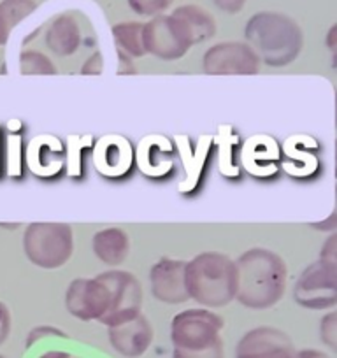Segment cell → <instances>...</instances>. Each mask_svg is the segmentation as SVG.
I'll return each instance as SVG.
<instances>
[{
  "label": "cell",
  "instance_id": "cell-15",
  "mask_svg": "<svg viewBox=\"0 0 337 358\" xmlns=\"http://www.w3.org/2000/svg\"><path fill=\"white\" fill-rule=\"evenodd\" d=\"M30 171L39 178H55L65 165V150L60 139L53 136H39L27 148Z\"/></svg>",
  "mask_w": 337,
  "mask_h": 358
},
{
  "label": "cell",
  "instance_id": "cell-34",
  "mask_svg": "<svg viewBox=\"0 0 337 358\" xmlns=\"http://www.w3.org/2000/svg\"><path fill=\"white\" fill-rule=\"evenodd\" d=\"M292 358H330V357L320 350H301V351H295V353L292 355Z\"/></svg>",
  "mask_w": 337,
  "mask_h": 358
},
{
  "label": "cell",
  "instance_id": "cell-12",
  "mask_svg": "<svg viewBox=\"0 0 337 358\" xmlns=\"http://www.w3.org/2000/svg\"><path fill=\"white\" fill-rule=\"evenodd\" d=\"M187 262L176 258H160L150 268V290L158 302L178 306L187 302V281H185Z\"/></svg>",
  "mask_w": 337,
  "mask_h": 358
},
{
  "label": "cell",
  "instance_id": "cell-31",
  "mask_svg": "<svg viewBox=\"0 0 337 358\" xmlns=\"http://www.w3.org/2000/svg\"><path fill=\"white\" fill-rule=\"evenodd\" d=\"M213 4L225 15H237L244 9L246 0H213Z\"/></svg>",
  "mask_w": 337,
  "mask_h": 358
},
{
  "label": "cell",
  "instance_id": "cell-9",
  "mask_svg": "<svg viewBox=\"0 0 337 358\" xmlns=\"http://www.w3.org/2000/svg\"><path fill=\"white\" fill-rule=\"evenodd\" d=\"M202 69L208 76H255L260 71V60L246 43L225 41L206 51Z\"/></svg>",
  "mask_w": 337,
  "mask_h": 358
},
{
  "label": "cell",
  "instance_id": "cell-11",
  "mask_svg": "<svg viewBox=\"0 0 337 358\" xmlns=\"http://www.w3.org/2000/svg\"><path fill=\"white\" fill-rule=\"evenodd\" d=\"M65 309L81 322H99L108 311V292L97 278H78L65 292Z\"/></svg>",
  "mask_w": 337,
  "mask_h": 358
},
{
  "label": "cell",
  "instance_id": "cell-2",
  "mask_svg": "<svg viewBox=\"0 0 337 358\" xmlns=\"http://www.w3.org/2000/svg\"><path fill=\"white\" fill-rule=\"evenodd\" d=\"M246 44L255 51L260 64L287 67L294 64L304 48V32L290 16L276 11H260L244 27Z\"/></svg>",
  "mask_w": 337,
  "mask_h": 358
},
{
  "label": "cell",
  "instance_id": "cell-29",
  "mask_svg": "<svg viewBox=\"0 0 337 358\" xmlns=\"http://www.w3.org/2000/svg\"><path fill=\"white\" fill-rule=\"evenodd\" d=\"M104 72V57L101 51H95L85 64L81 65L83 76H101Z\"/></svg>",
  "mask_w": 337,
  "mask_h": 358
},
{
  "label": "cell",
  "instance_id": "cell-8",
  "mask_svg": "<svg viewBox=\"0 0 337 358\" xmlns=\"http://www.w3.org/2000/svg\"><path fill=\"white\" fill-rule=\"evenodd\" d=\"M143 39L146 55L168 62L183 58L194 46L185 27L173 15L155 16L144 23Z\"/></svg>",
  "mask_w": 337,
  "mask_h": 358
},
{
  "label": "cell",
  "instance_id": "cell-5",
  "mask_svg": "<svg viewBox=\"0 0 337 358\" xmlns=\"http://www.w3.org/2000/svg\"><path fill=\"white\" fill-rule=\"evenodd\" d=\"M225 322L213 309L194 308L178 313L171 322V341L174 350L204 351L223 344L222 330Z\"/></svg>",
  "mask_w": 337,
  "mask_h": 358
},
{
  "label": "cell",
  "instance_id": "cell-16",
  "mask_svg": "<svg viewBox=\"0 0 337 358\" xmlns=\"http://www.w3.org/2000/svg\"><path fill=\"white\" fill-rule=\"evenodd\" d=\"M137 164L148 178H164L173 171V144L162 136H148L137 148Z\"/></svg>",
  "mask_w": 337,
  "mask_h": 358
},
{
  "label": "cell",
  "instance_id": "cell-19",
  "mask_svg": "<svg viewBox=\"0 0 337 358\" xmlns=\"http://www.w3.org/2000/svg\"><path fill=\"white\" fill-rule=\"evenodd\" d=\"M171 15L181 22L185 30L190 36L192 44H202L206 41L213 39L216 34V22L211 13L206 11L204 8L195 4H185L174 9Z\"/></svg>",
  "mask_w": 337,
  "mask_h": 358
},
{
  "label": "cell",
  "instance_id": "cell-36",
  "mask_svg": "<svg viewBox=\"0 0 337 358\" xmlns=\"http://www.w3.org/2000/svg\"><path fill=\"white\" fill-rule=\"evenodd\" d=\"M336 25L332 27V29H330V32H329V37H327V46H329V50L332 51H336Z\"/></svg>",
  "mask_w": 337,
  "mask_h": 358
},
{
  "label": "cell",
  "instance_id": "cell-3",
  "mask_svg": "<svg viewBox=\"0 0 337 358\" xmlns=\"http://www.w3.org/2000/svg\"><path fill=\"white\" fill-rule=\"evenodd\" d=\"M188 297L206 309H220L236 299V264L220 251H204L185 267Z\"/></svg>",
  "mask_w": 337,
  "mask_h": 358
},
{
  "label": "cell",
  "instance_id": "cell-13",
  "mask_svg": "<svg viewBox=\"0 0 337 358\" xmlns=\"http://www.w3.org/2000/svg\"><path fill=\"white\" fill-rule=\"evenodd\" d=\"M109 344L125 358H139L153 343V327L146 316L137 315L122 323L108 327Z\"/></svg>",
  "mask_w": 337,
  "mask_h": 358
},
{
  "label": "cell",
  "instance_id": "cell-30",
  "mask_svg": "<svg viewBox=\"0 0 337 358\" xmlns=\"http://www.w3.org/2000/svg\"><path fill=\"white\" fill-rule=\"evenodd\" d=\"M13 320H11V311H9L8 304L0 301V346L8 341L9 334H11Z\"/></svg>",
  "mask_w": 337,
  "mask_h": 358
},
{
  "label": "cell",
  "instance_id": "cell-37",
  "mask_svg": "<svg viewBox=\"0 0 337 358\" xmlns=\"http://www.w3.org/2000/svg\"><path fill=\"white\" fill-rule=\"evenodd\" d=\"M0 358H6V357H4V355H0Z\"/></svg>",
  "mask_w": 337,
  "mask_h": 358
},
{
  "label": "cell",
  "instance_id": "cell-20",
  "mask_svg": "<svg viewBox=\"0 0 337 358\" xmlns=\"http://www.w3.org/2000/svg\"><path fill=\"white\" fill-rule=\"evenodd\" d=\"M178 148H180V155L185 160V169H187V181L180 185L181 194H190L197 188L199 181L202 179V171L206 167V162H208V153H209V141H206L202 151H199L194 148V143L187 137H178Z\"/></svg>",
  "mask_w": 337,
  "mask_h": 358
},
{
  "label": "cell",
  "instance_id": "cell-26",
  "mask_svg": "<svg viewBox=\"0 0 337 358\" xmlns=\"http://www.w3.org/2000/svg\"><path fill=\"white\" fill-rule=\"evenodd\" d=\"M320 339L329 350H337V313L330 311L320 322Z\"/></svg>",
  "mask_w": 337,
  "mask_h": 358
},
{
  "label": "cell",
  "instance_id": "cell-22",
  "mask_svg": "<svg viewBox=\"0 0 337 358\" xmlns=\"http://www.w3.org/2000/svg\"><path fill=\"white\" fill-rule=\"evenodd\" d=\"M143 27L141 22H122L113 27V37L118 46V51L125 53L127 57L143 58L146 55L143 39Z\"/></svg>",
  "mask_w": 337,
  "mask_h": 358
},
{
  "label": "cell",
  "instance_id": "cell-10",
  "mask_svg": "<svg viewBox=\"0 0 337 358\" xmlns=\"http://www.w3.org/2000/svg\"><path fill=\"white\" fill-rule=\"evenodd\" d=\"M295 344L276 327H257L237 341L234 358H292Z\"/></svg>",
  "mask_w": 337,
  "mask_h": 358
},
{
  "label": "cell",
  "instance_id": "cell-35",
  "mask_svg": "<svg viewBox=\"0 0 337 358\" xmlns=\"http://www.w3.org/2000/svg\"><path fill=\"white\" fill-rule=\"evenodd\" d=\"M39 358H71V353L62 350H50L46 351V353L39 355Z\"/></svg>",
  "mask_w": 337,
  "mask_h": 358
},
{
  "label": "cell",
  "instance_id": "cell-27",
  "mask_svg": "<svg viewBox=\"0 0 337 358\" xmlns=\"http://www.w3.org/2000/svg\"><path fill=\"white\" fill-rule=\"evenodd\" d=\"M46 337H62V339H67V334H65L64 330L57 329V327H51V325L36 327V329L30 330L29 336H27L25 346L32 348L34 344L39 343L41 339H46Z\"/></svg>",
  "mask_w": 337,
  "mask_h": 358
},
{
  "label": "cell",
  "instance_id": "cell-28",
  "mask_svg": "<svg viewBox=\"0 0 337 358\" xmlns=\"http://www.w3.org/2000/svg\"><path fill=\"white\" fill-rule=\"evenodd\" d=\"M173 358H225V348H223V344H218V346L209 348V350L194 351V353L173 350Z\"/></svg>",
  "mask_w": 337,
  "mask_h": 358
},
{
  "label": "cell",
  "instance_id": "cell-33",
  "mask_svg": "<svg viewBox=\"0 0 337 358\" xmlns=\"http://www.w3.org/2000/svg\"><path fill=\"white\" fill-rule=\"evenodd\" d=\"M118 72L120 76H132V74H137L136 71V65L132 64V58L127 57L125 53H122V51H118Z\"/></svg>",
  "mask_w": 337,
  "mask_h": 358
},
{
  "label": "cell",
  "instance_id": "cell-1",
  "mask_svg": "<svg viewBox=\"0 0 337 358\" xmlns=\"http://www.w3.org/2000/svg\"><path fill=\"white\" fill-rule=\"evenodd\" d=\"M236 299L246 309H271L285 297L288 271L283 258L267 248H251L236 262Z\"/></svg>",
  "mask_w": 337,
  "mask_h": 358
},
{
  "label": "cell",
  "instance_id": "cell-21",
  "mask_svg": "<svg viewBox=\"0 0 337 358\" xmlns=\"http://www.w3.org/2000/svg\"><path fill=\"white\" fill-rule=\"evenodd\" d=\"M37 9L36 0H2L0 2V46L8 44L13 30L32 16Z\"/></svg>",
  "mask_w": 337,
  "mask_h": 358
},
{
  "label": "cell",
  "instance_id": "cell-7",
  "mask_svg": "<svg viewBox=\"0 0 337 358\" xmlns=\"http://www.w3.org/2000/svg\"><path fill=\"white\" fill-rule=\"evenodd\" d=\"M294 301L311 311L334 309L337 304V264L318 258L309 264L294 287Z\"/></svg>",
  "mask_w": 337,
  "mask_h": 358
},
{
  "label": "cell",
  "instance_id": "cell-6",
  "mask_svg": "<svg viewBox=\"0 0 337 358\" xmlns=\"http://www.w3.org/2000/svg\"><path fill=\"white\" fill-rule=\"evenodd\" d=\"M95 278L104 285L108 292V311L99 320V323L111 327L141 315L143 287L132 273L113 268L97 274Z\"/></svg>",
  "mask_w": 337,
  "mask_h": 358
},
{
  "label": "cell",
  "instance_id": "cell-24",
  "mask_svg": "<svg viewBox=\"0 0 337 358\" xmlns=\"http://www.w3.org/2000/svg\"><path fill=\"white\" fill-rule=\"evenodd\" d=\"M90 143V136H72L71 139H69V150L67 153H65V165H67V171L72 178L79 179L83 176V172H85V167H83V150H85Z\"/></svg>",
  "mask_w": 337,
  "mask_h": 358
},
{
  "label": "cell",
  "instance_id": "cell-25",
  "mask_svg": "<svg viewBox=\"0 0 337 358\" xmlns=\"http://www.w3.org/2000/svg\"><path fill=\"white\" fill-rule=\"evenodd\" d=\"M127 2L136 15L146 16V18L165 15L174 4V0H127Z\"/></svg>",
  "mask_w": 337,
  "mask_h": 358
},
{
  "label": "cell",
  "instance_id": "cell-23",
  "mask_svg": "<svg viewBox=\"0 0 337 358\" xmlns=\"http://www.w3.org/2000/svg\"><path fill=\"white\" fill-rule=\"evenodd\" d=\"M20 72L23 76H55L58 69L48 55L37 50H25L20 55Z\"/></svg>",
  "mask_w": 337,
  "mask_h": 358
},
{
  "label": "cell",
  "instance_id": "cell-14",
  "mask_svg": "<svg viewBox=\"0 0 337 358\" xmlns=\"http://www.w3.org/2000/svg\"><path fill=\"white\" fill-rule=\"evenodd\" d=\"M95 169L104 178H123L129 174L134 162L130 143L122 136H106L97 143L94 151Z\"/></svg>",
  "mask_w": 337,
  "mask_h": 358
},
{
  "label": "cell",
  "instance_id": "cell-4",
  "mask_svg": "<svg viewBox=\"0 0 337 358\" xmlns=\"http://www.w3.org/2000/svg\"><path fill=\"white\" fill-rule=\"evenodd\" d=\"M23 253L39 268L53 271L64 267L74 253L72 229L67 223H30L23 234Z\"/></svg>",
  "mask_w": 337,
  "mask_h": 358
},
{
  "label": "cell",
  "instance_id": "cell-18",
  "mask_svg": "<svg viewBox=\"0 0 337 358\" xmlns=\"http://www.w3.org/2000/svg\"><path fill=\"white\" fill-rule=\"evenodd\" d=\"M94 255L106 265H122L130 255V239L125 230L118 227L99 230L92 239Z\"/></svg>",
  "mask_w": 337,
  "mask_h": 358
},
{
  "label": "cell",
  "instance_id": "cell-17",
  "mask_svg": "<svg viewBox=\"0 0 337 358\" xmlns=\"http://www.w3.org/2000/svg\"><path fill=\"white\" fill-rule=\"evenodd\" d=\"M46 46L55 57H71L81 46V27L78 20L69 13L58 15L53 22L50 23L46 30Z\"/></svg>",
  "mask_w": 337,
  "mask_h": 358
},
{
  "label": "cell",
  "instance_id": "cell-32",
  "mask_svg": "<svg viewBox=\"0 0 337 358\" xmlns=\"http://www.w3.org/2000/svg\"><path fill=\"white\" fill-rule=\"evenodd\" d=\"M320 258L325 262H330V264H337V237L336 236H330L329 239L323 243Z\"/></svg>",
  "mask_w": 337,
  "mask_h": 358
}]
</instances>
